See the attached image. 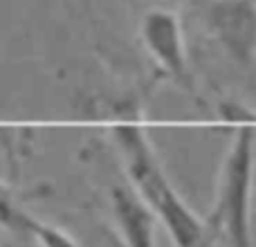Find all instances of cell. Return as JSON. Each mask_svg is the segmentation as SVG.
<instances>
[{
  "label": "cell",
  "mask_w": 256,
  "mask_h": 247,
  "mask_svg": "<svg viewBox=\"0 0 256 247\" xmlns=\"http://www.w3.org/2000/svg\"><path fill=\"white\" fill-rule=\"evenodd\" d=\"M256 173V130L252 124H238L218 173L216 202L209 225L227 236L232 247L252 243V191Z\"/></svg>",
  "instance_id": "1"
},
{
  "label": "cell",
  "mask_w": 256,
  "mask_h": 247,
  "mask_svg": "<svg viewBox=\"0 0 256 247\" xmlns=\"http://www.w3.org/2000/svg\"><path fill=\"white\" fill-rule=\"evenodd\" d=\"M140 40L146 54L168 79L184 90L194 88L184 27L178 12L168 7H150L148 12H144L140 20Z\"/></svg>",
  "instance_id": "2"
},
{
  "label": "cell",
  "mask_w": 256,
  "mask_h": 247,
  "mask_svg": "<svg viewBox=\"0 0 256 247\" xmlns=\"http://www.w3.org/2000/svg\"><path fill=\"white\" fill-rule=\"evenodd\" d=\"M207 25L222 52L238 66L256 61V2L254 0H214Z\"/></svg>",
  "instance_id": "3"
},
{
  "label": "cell",
  "mask_w": 256,
  "mask_h": 247,
  "mask_svg": "<svg viewBox=\"0 0 256 247\" xmlns=\"http://www.w3.org/2000/svg\"><path fill=\"white\" fill-rule=\"evenodd\" d=\"M110 209L126 247H155L158 214L130 184L112 186Z\"/></svg>",
  "instance_id": "4"
},
{
  "label": "cell",
  "mask_w": 256,
  "mask_h": 247,
  "mask_svg": "<svg viewBox=\"0 0 256 247\" xmlns=\"http://www.w3.org/2000/svg\"><path fill=\"white\" fill-rule=\"evenodd\" d=\"M155 209L160 222L164 225L168 238L176 247H209L212 245L214 227L204 222L189 204L182 200V196L176 191V186H168L166 191L158 196L150 202Z\"/></svg>",
  "instance_id": "5"
},
{
  "label": "cell",
  "mask_w": 256,
  "mask_h": 247,
  "mask_svg": "<svg viewBox=\"0 0 256 247\" xmlns=\"http://www.w3.org/2000/svg\"><path fill=\"white\" fill-rule=\"evenodd\" d=\"M20 232L30 234L38 247H81L68 232L58 230V227L50 225V222L38 220V218L30 216V214H25V218H22Z\"/></svg>",
  "instance_id": "6"
},
{
  "label": "cell",
  "mask_w": 256,
  "mask_h": 247,
  "mask_svg": "<svg viewBox=\"0 0 256 247\" xmlns=\"http://www.w3.org/2000/svg\"><path fill=\"white\" fill-rule=\"evenodd\" d=\"M25 209H20L16 198V191H12L7 184L0 182V227L12 232H20L22 218H25Z\"/></svg>",
  "instance_id": "7"
},
{
  "label": "cell",
  "mask_w": 256,
  "mask_h": 247,
  "mask_svg": "<svg viewBox=\"0 0 256 247\" xmlns=\"http://www.w3.org/2000/svg\"><path fill=\"white\" fill-rule=\"evenodd\" d=\"M218 117L222 122L230 124H254L256 122V110L243 104L240 99H220L218 102Z\"/></svg>",
  "instance_id": "8"
}]
</instances>
